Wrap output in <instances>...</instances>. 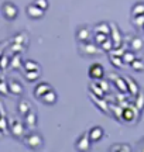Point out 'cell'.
Segmentation results:
<instances>
[{
  "mask_svg": "<svg viewBox=\"0 0 144 152\" xmlns=\"http://www.w3.org/2000/svg\"><path fill=\"white\" fill-rule=\"evenodd\" d=\"M23 141L26 144V147L33 149V151L40 149V148H43V145H44V138L38 132H27L24 135V138H23Z\"/></svg>",
  "mask_w": 144,
  "mask_h": 152,
  "instance_id": "6da1fadb",
  "label": "cell"
},
{
  "mask_svg": "<svg viewBox=\"0 0 144 152\" xmlns=\"http://www.w3.org/2000/svg\"><path fill=\"white\" fill-rule=\"evenodd\" d=\"M79 54L82 55V56H96V55H99L100 52H103L100 47L98 44L92 42V41H86V42H79Z\"/></svg>",
  "mask_w": 144,
  "mask_h": 152,
  "instance_id": "7a4b0ae2",
  "label": "cell"
},
{
  "mask_svg": "<svg viewBox=\"0 0 144 152\" xmlns=\"http://www.w3.org/2000/svg\"><path fill=\"white\" fill-rule=\"evenodd\" d=\"M1 14H3V17H4L6 20L13 21V20H16L17 16H18V9H17V6L14 4V3L4 1L3 6H1Z\"/></svg>",
  "mask_w": 144,
  "mask_h": 152,
  "instance_id": "3957f363",
  "label": "cell"
},
{
  "mask_svg": "<svg viewBox=\"0 0 144 152\" xmlns=\"http://www.w3.org/2000/svg\"><path fill=\"white\" fill-rule=\"evenodd\" d=\"M9 127H10V132L16 137V138H24V135L27 134V125L16 118L11 120Z\"/></svg>",
  "mask_w": 144,
  "mask_h": 152,
  "instance_id": "277c9868",
  "label": "cell"
},
{
  "mask_svg": "<svg viewBox=\"0 0 144 152\" xmlns=\"http://www.w3.org/2000/svg\"><path fill=\"white\" fill-rule=\"evenodd\" d=\"M76 39L79 42H86V41H90L93 38V30L88 26H81V27L76 28Z\"/></svg>",
  "mask_w": 144,
  "mask_h": 152,
  "instance_id": "5b68a950",
  "label": "cell"
},
{
  "mask_svg": "<svg viewBox=\"0 0 144 152\" xmlns=\"http://www.w3.org/2000/svg\"><path fill=\"white\" fill-rule=\"evenodd\" d=\"M88 75L92 80H99V79H102L105 76V68H103L102 64L95 62V64H92V65L89 66Z\"/></svg>",
  "mask_w": 144,
  "mask_h": 152,
  "instance_id": "8992f818",
  "label": "cell"
},
{
  "mask_svg": "<svg viewBox=\"0 0 144 152\" xmlns=\"http://www.w3.org/2000/svg\"><path fill=\"white\" fill-rule=\"evenodd\" d=\"M109 80H112V83L116 86V89L120 93H129L127 83H126V79H124V77L119 76L117 73H115V72H112V73H109Z\"/></svg>",
  "mask_w": 144,
  "mask_h": 152,
  "instance_id": "52a82bcc",
  "label": "cell"
},
{
  "mask_svg": "<svg viewBox=\"0 0 144 152\" xmlns=\"http://www.w3.org/2000/svg\"><path fill=\"white\" fill-rule=\"evenodd\" d=\"M110 38H112V41H113L115 48L116 47H122L123 35H122V31L116 26V23H110Z\"/></svg>",
  "mask_w": 144,
  "mask_h": 152,
  "instance_id": "ba28073f",
  "label": "cell"
},
{
  "mask_svg": "<svg viewBox=\"0 0 144 152\" xmlns=\"http://www.w3.org/2000/svg\"><path fill=\"white\" fill-rule=\"evenodd\" d=\"M90 144H92V141L89 138V132H83L75 142V148L78 151H89L90 149Z\"/></svg>",
  "mask_w": 144,
  "mask_h": 152,
  "instance_id": "9c48e42d",
  "label": "cell"
},
{
  "mask_svg": "<svg viewBox=\"0 0 144 152\" xmlns=\"http://www.w3.org/2000/svg\"><path fill=\"white\" fill-rule=\"evenodd\" d=\"M140 110L136 106H127L126 109H123L122 111V120L126 123H136L137 120H134V114H139Z\"/></svg>",
  "mask_w": 144,
  "mask_h": 152,
  "instance_id": "30bf717a",
  "label": "cell"
},
{
  "mask_svg": "<svg viewBox=\"0 0 144 152\" xmlns=\"http://www.w3.org/2000/svg\"><path fill=\"white\" fill-rule=\"evenodd\" d=\"M26 13H27V16L30 17V18H33V20H40V18H43L45 14V11L43 10V9H40L38 6H35L34 3L27 6Z\"/></svg>",
  "mask_w": 144,
  "mask_h": 152,
  "instance_id": "8fae6325",
  "label": "cell"
},
{
  "mask_svg": "<svg viewBox=\"0 0 144 152\" xmlns=\"http://www.w3.org/2000/svg\"><path fill=\"white\" fill-rule=\"evenodd\" d=\"M88 132H89V138H90V141H92V142H99L100 140L105 137V131H103V128H102V127H99V125H95V127H92Z\"/></svg>",
  "mask_w": 144,
  "mask_h": 152,
  "instance_id": "7c38bea8",
  "label": "cell"
},
{
  "mask_svg": "<svg viewBox=\"0 0 144 152\" xmlns=\"http://www.w3.org/2000/svg\"><path fill=\"white\" fill-rule=\"evenodd\" d=\"M51 89H52V86H51L50 83H47V82H41V83H38L37 86L34 87V97L40 100V99L43 97L48 90H51Z\"/></svg>",
  "mask_w": 144,
  "mask_h": 152,
  "instance_id": "4fadbf2b",
  "label": "cell"
},
{
  "mask_svg": "<svg viewBox=\"0 0 144 152\" xmlns=\"http://www.w3.org/2000/svg\"><path fill=\"white\" fill-rule=\"evenodd\" d=\"M7 85H9V92L16 94V96H21L23 93H24L23 85L18 80H16V79H10V80L7 82Z\"/></svg>",
  "mask_w": 144,
  "mask_h": 152,
  "instance_id": "5bb4252c",
  "label": "cell"
},
{
  "mask_svg": "<svg viewBox=\"0 0 144 152\" xmlns=\"http://www.w3.org/2000/svg\"><path fill=\"white\" fill-rule=\"evenodd\" d=\"M57 100H58V96H57V92L54 90V89L48 90L43 97L40 99V102H41V103H44V104H47V106H52V104H55Z\"/></svg>",
  "mask_w": 144,
  "mask_h": 152,
  "instance_id": "9a60e30c",
  "label": "cell"
},
{
  "mask_svg": "<svg viewBox=\"0 0 144 152\" xmlns=\"http://www.w3.org/2000/svg\"><path fill=\"white\" fill-rule=\"evenodd\" d=\"M24 124L27 125V128H34L37 125V113L31 110L24 115Z\"/></svg>",
  "mask_w": 144,
  "mask_h": 152,
  "instance_id": "2e32d148",
  "label": "cell"
},
{
  "mask_svg": "<svg viewBox=\"0 0 144 152\" xmlns=\"http://www.w3.org/2000/svg\"><path fill=\"white\" fill-rule=\"evenodd\" d=\"M31 110H33V106L30 104V102H28V100L21 99V100L18 102L17 111H18V114H20V115H26V114H27L28 111H31Z\"/></svg>",
  "mask_w": 144,
  "mask_h": 152,
  "instance_id": "e0dca14e",
  "label": "cell"
},
{
  "mask_svg": "<svg viewBox=\"0 0 144 152\" xmlns=\"http://www.w3.org/2000/svg\"><path fill=\"white\" fill-rule=\"evenodd\" d=\"M90 99L95 102V104H96V107H98V109H100L105 114L109 113V104L103 100V97H98V96H95V94L90 93Z\"/></svg>",
  "mask_w": 144,
  "mask_h": 152,
  "instance_id": "ac0fdd59",
  "label": "cell"
},
{
  "mask_svg": "<svg viewBox=\"0 0 144 152\" xmlns=\"http://www.w3.org/2000/svg\"><path fill=\"white\" fill-rule=\"evenodd\" d=\"M124 79H126V83H127V92H129V94H132V96H134V97H136V94L140 92L139 85H137V83H136V82H134L130 76H126Z\"/></svg>",
  "mask_w": 144,
  "mask_h": 152,
  "instance_id": "d6986e66",
  "label": "cell"
},
{
  "mask_svg": "<svg viewBox=\"0 0 144 152\" xmlns=\"http://www.w3.org/2000/svg\"><path fill=\"white\" fill-rule=\"evenodd\" d=\"M93 33H102V34H106V35H110V24L109 23H98L93 28Z\"/></svg>",
  "mask_w": 144,
  "mask_h": 152,
  "instance_id": "ffe728a7",
  "label": "cell"
},
{
  "mask_svg": "<svg viewBox=\"0 0 144 152\" xmlns=\"http://www.w3.org/2000/svg\"><path fill=\"white\" fill-rule=\"evenodd\" d=\"M144 48V42L141 37H133L132 38V41H130V49L134 51V52H139L141 49Z\"/></svg>",
  "mask_w": 144,
  "mask_h": 152,
  "instance_id": "44dd1931",
  "label": "cell"
},
{
  "mask_svg": "<svg viewBox=\"0 0 144 152\" xmlns=\"http://www.w3.org/2000/svg\"><path fill=\"white\" fill-rule=\"evenodd\" d=\"M89 92L92 93V94H95V96H98V97H105V94H106L105 90H103L95 80L89 85Z\"/></svg>",
  "mask_w": 144,
  "mask_h": 152,
  "instance_id": "7402d4cb",
  "label": "cell"
},
{
  "mask_svg": "<svg viewBox=\"0 0 144 152\" xmlns=\"http://www.w3.org/2000/svg\"><path fill=\"white\" fill-rule=\"evenodd\" d=\"M23 69L24 71H41V66H40L38 62L28 59L23 62Z\"/></svg>",
  "mask_w": 144,
  "mask_h": 152,
  "instance_id": "603a6c76",
  "label": "cell"
},
{
  "mask_svg": "<svg viewBox=\"0 0 144 152\" xmlns=\"http://www.w3.org/2000/svg\"><path fill=\"white\" fill-rule=\"evenodd\" d=\"M109 62H110V64L115 66L116 69H122L123 66L126 65V64L123 62L122 56H117V55H112V54H109Z\"/></svg>",
  "mask_w": 144,
  "mask_h": 152,
  "instance_id": "cb8c5ba5",
  "label": "cell"
},
{
  "mask_svg": "<svg viewBox=\"0 0 144 152\" xmlns=\"http://www.w3.org/2000/svg\"><path fill=\"white\" fill-rule=\"evenodd\" d=\"M109 151L110 152H132V148L129 144H115V145H112L109 148Z\"/></svg>",
  "mask_w": 144,
  "mask_h": 152,
  "instance_id": "d4e9b609",
  "label": "cell"
},
{
  "mask_svg": "<svg viewBox=\"0 0 144 152\" xmlns=\"http://www.w3.org/2000/svg\"><path fill=\"white\" fill-rule=\"evenodd\" d=\"M9 66L13 68V69H20V68H23V61H21L20 54H14V56L10 58V65Z\"/></svg>",
  "mask_w": 144,
  "mask_h": 152,
  "instance_id": "484cf974",
  "label": "cell"
},
{
  "mask_svg": "<svg viewBox=\"0 0 144 152\" xmlns=\"http://www.w3.org/2000/svg\"><path fill=\"white\" fill-rule=\"evenodd\" d=\"M41 76V71H24V77L28 82H35L37 79H40Z\"/></svg>",
  "mask_w": 144,
  "mask_h": 152,
  "instance_id": "4316f807",
  "label": "cell"
},
{
  "mask_svg": "<svg viewBox=\"0 0 144 152\" xmlns=\"http://www.w3.org/2000/svg\"><path fill=\"white\" fill-rule=\"evenodd\" d=\"M140 14H144V1H137L132 7V17L140 16Z\"/></svg>",
  "mask_w": 144,
  "mask_h": 152,
  "instance_id": "83f0119b",
  "label": "cell"
},
{
  "mask_svg": "<svg viewBox=\"0 0 144 152\" xmlns=\"http://www.w3.org/2000/svg\"><path fill=\"white\" fill-rule=\"evenodd\" d=\"M136 58H137V56H136V52H134V51H132V49H127V51L123 54V56H122L123 62H124V64H127V65H130V64H132Z\"/></svg>",
  "mask_w": 144,
  "mask_h": 152,
  "instance_id": "f1b7e54d",
  "label": "cell"
},
{
  "mask_svg": "<svg viewBox=\"0 0 144 152\" xmlns=\"http://www.w3.org/2000/svg\"><path fill=\"white\" fill-rule=\"evenodd\" d=\"M99 47H100V49H102L103 52H107V54H109V52H110L112 49L115 48V45H113V41H112L110 35L107 37V39H106L105 42H102V44H100Z\"/></svg>",
  "mask_w": 144,
  "mask_h": 152,
  "instance_id": "f546056e",
  "label": "cell"
},
{
  "mask_svg": "<svg viewBox=\"0 0 144 152\" xmlns=\"http://www.w3.org/2000/svg\"><path fill=\"white\" fill-rule=\"evenodd\" d=\"M130 66H132V69L136 72H141L144 71V61L140 59V58H136V59L130 64Z\"/></svg>",
  "mask_w": 144,
  "mask_h": 152,
  "instance_id": "4dcf8cb0",
  "label": "cell"
},
{
  "mask_svg": "<svg viewBox=\"0 0 144 152\" xmlns=\"http://www.w3.org/2000/svg\"><path fill=\"white\" fill-rule=\"evenodd\" d=\"M132 24H133L136 28H143L144 26V14H140V16H134L132 17Z\"/></svg>",
  "mask_w": 144,
  "mask_h": 152,
  "instance_id": "1f68e13d",
  "label": "cell"
},
{
  "mask_svg": "<svg viewBox=\"0 0 144 152\" xmlns=\"http://www.w3.org/2000/svg\"><path fill=\"white\" fill-rule=\"evenodd\" d=\"M134 106H136L140 111L144 109V92H139L136 94V103H134Z\"/></svg>",
  "mask_w": 144,
  "mask_h": 152,
  "instance_id": "d6a6232c",
  "label": "cell"
},
{
  "mask_svg": "<svg viewBox=\"0 0 144 152\" xmlns=\"http://www.w3.org/2000/svg\"><path fill=\"white\" fill-rule=\"evenodd\" d=\"M107 37L109 35H106V34H102V33H93V42L98 44V45H100L102 42H105L106 39H107Z\"/></svg>",
  "mask_w": 144,
  "mask_h": 152,
  "instance_id": "836d02e7",
  "label": "cell"
},
{
  "mask_svg": "<svg viewBox=\"0 0 144 152\" xmlns=\"http://www.w3.org/2000/svg\"><path fill=\"white\" fill-rule=\"evenodd\" d=\"M14 42H17V44H23V45H27V42H28L27 34H26V33L17 34L16 38H14Z\"/></svg>",
  "mask_w": 144,
  "mask_h": 152,
  "instance_id": "e575fe53",
  "label": "cell"
},
{
  "mask_svg": "<svg viewBox=\"0 0 144 152\" xmlns=\"http://www.w3.org/2000/svg\"><path fill=\"white\" fill-rule=\"evenodd\" d=\"M24 49H26V45H23V44H17V42H14L10 47V51L13 52V54H21Z\"/></svg>",
  "mask_w": 144,
  "mask_h": 152,
  "instance_id": "d590c367",
  "label": "cell"
},
{
  "mask_svg": "<svg viewBox=\"0 0 144 152\" xmlns=\"http://www.w3.org/2000/svg\"><path fill=\"white\" fill-rule=\"evenodd\" d=\"M35 6H38L40 9H43L44 11L48 10V7H50V3H48V0H34L33 1Z\"/></svg>",
  "mask_w": 144,
  "mask_h": 152,
  "instance_id": "8d00e7d4",
  "label": "cell"
},
{
  "mask_svg": "<svg viewBox=\"0 0 144 152\" xmlns=\"http://www.w3.org/2000/svg\"><path fill=\"white\" fill-rule=\"evenodd\" d=\"M9 65H10V58L7 55H1L0 56V68L6 69V68H9Z\"/></svg>",
  "mask_w": 144,
  "mask_h": 152,
  "instance_id": "74e56055",
  "label": "cell"
},
{
  "mask_svg": "<svg viewBox=\"0 0 144 152\" xmlns=\"http://www.w3.org/2000/svg\"><path fill=\"white\" fill-rule=\"evenodd\" d=\"M0 93L3 94V96H9V85H7V82L4 80H0Z\"/></svg>",
  "mask_w": 144,
  "mask_h": 152,
  "instance_id": "f35d334b",
  "label": "cell"
},
{
  "mask_svg": "<svg viewBox=\"0 0 144 152\" xmlns=\"http://www.w3.org/2000/svg\"><path fill=\"white\" fill-rule=\"evenodd\" d=\"M95 82H96V83H98V85H99V86L102 87L106 93H107V90H109V82L103 80V77H102V79H99V80H95Z\"/></svg>",
  "mask_w": 144,
  "mask_h": 152,
  "instance_id": "ab89813d",
  "label": "cell"
},
{
  "mask_svg": "<svg viewBox=\"0 0 144 152\" xmlns=\"http://www.w3.org/2000/svg\"><path fill=\"white\" fill-rule=\"evenodd\" d=\"M7 130H9V124H7V121H6L4 117H1V118H0V131L6 134Z\"/></svg>",
  "mask_w": 144,
  "mask_h": 152,
  "instance_id": "60d3db41",
  "label": "cell"
},
{
  "mask_svg": "<svg viewBox=\"0 0 144 152\" xmlns=\"http://www.w3.org/2000/svg\"><path fill=\"white\" fill-rule=\"evenodd\" d=\"M141 151H144V140H143V147H141Z\"/></svg>",
  "mask_w": 144,
  "mask_h": 152,
  "instance_id": "b9f144b4",
  "label": "cell"
},
{
  "mask_svg": "<svg viewBox=\"0 0 144 152\" xmlns=\"http://www.w3.org/2000/svg\"><path fill=\"white\" fill-rule=\"evenodd\" d=\"M143 31H144V26H143Z\"/></svg>",
  "mask_w": 144,
  "mask_h": 152,
  "instance_id": "7bdbcfd3",
  "label": "cell"
}]
</instances>
